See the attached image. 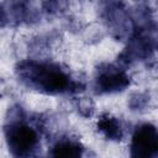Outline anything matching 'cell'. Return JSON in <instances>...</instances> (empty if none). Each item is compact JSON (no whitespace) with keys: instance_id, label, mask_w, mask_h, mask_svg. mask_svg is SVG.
Segmentation results:
<instances>
[{"instance_id":"obj_1","label":"cell","mask_w":158,"mask_h":158,"mask_svg":"<svg viewBox=\"0 0 158 158\" xmlns=\"http://www.w3.org/2000/svg\"><path fill=\"white\" fill-rule=\"evenodd\" d=\"M21 72L31 85L47 94H60L70 86L68 74L54 64L28 63Z\"/></svg>"},{"instance_id":"obj_2","label":"cell","mask_w":158,"mask_h":158,"mask_svg":"<svg viewBox=\"0 0 158 158\" xmlns=\"http://www.w3.org/2000/svg\"><path fill=\"white\" fill-rule=\"evenodd\" d=\"M6 141L14 154H30L38 144V133L26 123H15L6 132Z\"/></svg>"},{"instance_id":"obj_3","label":"cell","mask_w":158,"mask_h":158,"mask_svg":"<svg viewBox=\"0 0 158 158\" xmlns=\"http://www.w3.org/2000/svg\"><path fill=\"white\" fill-rule=\"evenodd\" d=\"M132 154L137 157H151L158 149V132L156 126L143 123L136 128L131 139Z\"/></svg>"},{"instance_id":"obj_4","label":"cell","mask_w":158,"mask_h":158,"mask_svg":"<svg viewBox=\"0 0 158 158\" xmlns=\"http://www.w3.org/2000/svg\"><path fill=\"white\" fill-rule=\"evenodd\" d=\"M130 84V79L125 72L118 69H105L102 70L98 79L96 86L102 93H117L125 90Z\"/></svg>"},{"instance_id":"obj_5","label":"cell","mask_w":158,"mask_h":158,"mask_svg":"<svg viewBox=\"0 0 158 158\" xmlns=\"http://www.w3.org/2000/svg\"><path fill=\"white\" fill-rule=\"evenodd\" d=\"M98 130L101 135L111 141H118L122 137V127L120 125V121L115 116L109 114L100 116V118L98 120Z\"/></svg>"},{"instance_id":"obj_6","label":"cell","mask_w":158,"mask_h":158,"mask_svg":"<svg viewBox=\"0 0 158 158\" xmlns=\"http://www.w3.org/2000/svg\"><path fill=\"white\" fill-rule=\"evenodd\" d=\"M83 147L79 142H75L73 139H63L59 141L53 147V156L57 157H79L81 154Z\"/></svg>"}]
</instances>
